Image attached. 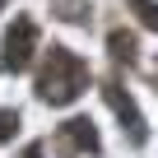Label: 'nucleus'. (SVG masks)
Wrapping results in <instances>:
<instances>
[{
    "label": "nucleus",
    "mask_w": 158,
    "mask_h": 158,
    "mask_svg": "<svg viewBox=\"0 0 158 158\" xmlns=\"http://www.w3.org/2000/svg\"><path fill=\"white\" fill-rule=\"evenodd\" d=\"M33 51H37V23L33 19H14L10 23V33H5V51H0V70H23L28 60H33Z\"/></svg>",
    "instance_id": "nucleus-2"
},
{
    "label": "nucleus",
    "mask_w": 158,
    "mask_h": 158,
    "mask_svg": "<svg viewBox=\"0 0 158 158\" xmlns=\"http://www.w3.org/2000/svg\"><path fill=\"white\" fill-rule=\"evenodd\" d=\"M107 47H112V60H126V65L139 60V42H135V33H126V28H112V33H107Z\"/></svg>",
    "instance_id": "nucleus-5"
},
{
    "label": "nucleus",
    "mask_w": 158,
    "mask_h": 158,
    "mask_svg": "<svg viewBox=\"0 0 158 158\" xmlns=\"http://www.w3.org/2000/svg\"><path fill=\"white\" fill-rule=\"evenodd\" d=\"M130 10L139 14L144 28H158V0H130Z\"/></svg>",
    "instance_id": "nucleus-6"
},
{
    "label": "nucleus",
    "mask_w": 158,
    "mask_h": 158,
    "mask_svg": "<svg viewBox=\"0 0 158 158\" xmlns=\"http://www.w3.org/2000/svg\"><path fill=\"white\" fill-rule=\"evenodd\" d=\"M84 89H89V65L79 60L70 47H51L47 51V65L37 74V98L51 102V107H65V102H74Z\"/></svg>",
    "instance_id": "nucleus-1"
},
{
    "label": "nucleus",
    "mask_w": 158,
    "mask_h": 158,
    "mask_svg": "<svg viewBox=\"0 0 158 158\" xmlns=\"http://www.w3.org/2000/svg\"><path fill=\"white\" fill-rule=\"evenodd\" d=\"M23 158H42V144H28V149H23Z\"/></svg>",
    "instance_id": "nucleus-8"
},
{
    "label": "nucleus",
    "mask_w": 158,
    "mask_h": 158,
    "mask_svg": "<svg viewBox=\"0 0 158 158\" xmlns=\"http://www.w3.org/2000/svg\"><path fill=\"white\" fill-rule=\"evenodd\" d=\"M0 5H5V0H0Z\"/></svg>",
    "instance_id": "nucleus-9"
},
{
    "label": "nucleus",
    "mask_w": 158,
    "mask_h": 158,
    "mask_svg": "<svg viewBox=\"0 0 158 158\" xmlns=\"http://www.w3.org/2000/svg\"><path fill=\"white\" fill-rule=\"evenodd\" d=\"M56 149H60L65 158H74V153H98V130H93V121H89V116L65 121L60 135H56Z\"/></svg>",
    "instance_id": "nucleus-4"
},
{
    "label": "nucleus",
    "mask_w": 158,
    "mask_h": 158,
    "mask_svg": "<svg viewBox=\"0 0 158 158\" xmlns=\"http://www.w3.org/2000/svg\"><path fill=\"white\" fill-rule=\"evenodd\" d=\"M14 130H19V112L0 107V139H14Z\"/></svg>",
    "instance_id": "nucleus-7"
},
{
    "label": "nucleus",
    "mask_w": 158,
    "mask_h": 158,
    "mask_svg": "<svg viewBox=\"0 0 158 158\" xmlns=\"http://www.w3.org/2000/svg\"><path fill=\"white\" fill-rule=\"evenodd\" d=\"M102 98H107V107L116 112V121L130 130V139H135V144H144V135H149V130H144V116H139L135 98H130V93L116 84V79H107V84H102Z\"/></svg>",
    "instance_id": "nucleus-3"
}]
</instances>
